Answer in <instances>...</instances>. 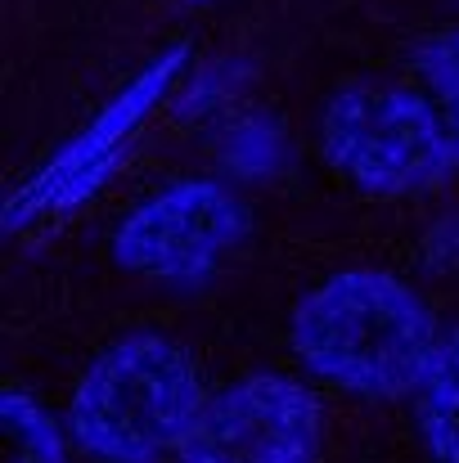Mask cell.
<instances>
[{"mask_svg":"<svg viewBox=\"0 0 459 463\" xmlns=\"http://www.w3.org/2000/svg\"><path fill=\"white\" fill-rule=\"evenodd\" d=\"M253 234L248 203L212 180H167L140 198L113 230V257L122 270L158 284H194L225 266V257Z\"/></svg>","mask_w":459,"mask_h":463,"instance_id":"4","label":"cell"},{"mask_svg":"<svg viewBox=\"0 0 459 463\" xmlns=\"http://www.w3.org/2000/svg\"><path fill=\"white\" fill-rule=\"evenodd\" d=\"M415 72L459 131V27H442V32L424 36V45L415 54Z\"/></svg>","mask_w":459,"mask_h":463,"instance_id":"9","label":"cell"},{"mask_svg":"<svg viewBox=\"0 0 459 463\" xmlns=\"http://www.w3.org/2000/svg\"><path fill=\"white\" fill-rule=\"evenodd\" d=\"M320 154L369 198H415L459 171V131L428 90L360 81L320 109Z\"/></svg>","mask_w":459,"mask_h":463,"instance_id":"3","label":"cell"},{"mask_svg":"<svg viewBox=\"0 0 459 463\" xmlns=\"http://www.w3.org/2000/svg\"><path fill=\"white\" fill-rule=\"evenodd\" d=\"M415 428L437 463H459V328L442 333V346L415 392Z\"/></svg>","mask_w":459,"mask_h":463,"instance_id":"7","label":"cell"},{"mask_svg":"<svg viewBox=\"0 0 459 463\" xmlns=\"http://www.w3.org/2000/svg\"><path fill=\"white\" fill-rule=\"evenodd\" d=\"M203 401L194 355L162 333H136L91 360L68 401V432L95 463H162L185 446Z\"/></svg>","mask_w":459,"mask_h":463,"instance_id":"2","label":"cell"},{"mask_svg":"<svg viewBox=\"0 0 459 463\" xmlns=\"http://www.w3.org/2000/svg\"><path fill=\"white\" fill-rule=\"evenodd\" d=\"M324 410L289 373H248L212 392L176 450L180 463H320Z\"/></svg>","mask_w":459,"mask_h":463,"instance_id":"6","label":"cell"},{"mask_svg":"<svg viewBox=\"0 0 459 463\" xmlns=\"http://www.w3.org/2000/svg\"><path fill=\"white\" fill-rule=\"evenodd\" d=\"M289 337L311 378L360 401L415 396L442 346L433 307L383 270H342L315 284Z\"/></svg>","mask_w":459,"mask_h":463,"instance_id":"1","label":"cell"},{"mask_svg":"<svg viewBox=\"0 0 459 463\" xmlns=\"http://www.w3.org/2000/svg\"><path fill=\"white\" fill-rule=\"evenodd\" d=\"M0 428H5V463H68L59 419L27 387H5Z\"/></svg>","mask_w":459,"mask_h":463,"instance_id":"8","label":"cell"},{"mask_svg":"<svg viewBox=\"0 0 459 463\" xmlns=\"http://www.w3.org/2000/svg\"><path fill=\"white\" fill-rule=\"evenodd\" d=\"M185 68H189V45H171L158 59H149L68 145H59V154L14 189V198L5 203V230H27L36 221L63 216L86 198H95L100 184L122 162L127 145L149 127L171 86L185 77Z\"/></svg>","mask_w":459,"mask_h":463,"instance_id":"5","label":"cell"}]
</instances>
